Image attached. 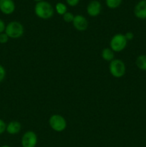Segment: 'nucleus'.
Here are the masks:
<instances>
[{"label": "nucleus", "instance_id": "f257e3e1", "mask_svg": "<svg viewBox=\"0 0 146 147\" xmlns=\"http://www.w3.org/2000/svg\"><path fill=\"white\" fill-rule=\"evenodd\" d=\"M34 13L37 17L42 20H48L54 15V10L50 3L46 1L37 2L34 7Z\"/></svg>", "mask_w": 146, "mask_h": 147}, {"label": "nucleus", "instance_id": "f03ea898", "mask_svg": "<svg viewBox=\"0 0 146 147\" xmlns=\"http://www.w3.org/2000/svg\"><path fill=\"white\" fill-rule=\"evenodd\" d=\"M24 32V26L20 22L13 21L9 23L5 29V33L9 37L12 39H17L23 35Z\"/></svg>", "mask_w": 146, "mask_h": 147}, {"label": "nucleus", "instance_id": "7ed1b4c3", "mask_svg": "<svg viewBox=\"0 0 146 147\" xmlns=\"http://www.w3.org/2000/svg\"><path fill=\"white\" fill-rule=\"evenodd\" d=\"M110 73L113 77L120 78L125 74L126 66L124 62L120 59H114L110 63L109 65Z\"/></svg>", "mask_w": 146, "mask_h": 147}, {"label": "nucleus", "instance_id": "20e7f679", "mask_svg": "<svg viewBox=\"0 0 146 147\" xmlns=\"http://www.w3.org/2000/svg\"><path fill=\"white\" fill-rule=\"evenodd\" d=\"M127 44V40H126L124 34L119 33L116 34L112 37L110 42V49L113 52L115 53H120L125 50Z\"/></svg>", "mask_w": 146, "mask_h": 147}, {"label": "nucleus", "instance_id": "39448f33", "mask_svg": "<svg viewBox=\"0 0 146 147\" xmlns=\"http://www.w3.org/2000/svg\"><path fill=\"white\" fill-rule=\"evenodd\" d=\"M49 124L52 130L62 132L67 128V121L63 116L60 114H54L49 119Z\"/></svg>", "mask_w": 146, "mask_h": 147}, {"label": "nucleus", "instance_id": "423d86ee", "mask_svg": "<svg viewBox=\"0 0 146 147\" xmlns=\"http://www.w3.org/2000/svg\"><path fill=\"white\" fill-rule=\"evenodd\" d=\"M22 147H35L37 143V136L32 131L25 132L21 137Z\"/></svg>", "mask_w": 146, "mask_h": 147}, {"label": "nucleus", "instance_id": "0eeeda50", "mask_svg": "<svg viewBox=\"0 0 146 147\" xmlns=\"http://www.w3.org/2000/svg\"><path fill=\"white\" fill-rule=\"evenodd\" d=\"M102 10V4L97 0H92L88 4L87 7V12L89 16L92 17H97Z\"/></svg>", "mask_w": 146, "mask_h": 147}, {"label": "nucleus", "instance_id": "6e6552de", "mask_svg": "<svg viewBox=\"0 0 146 147\" xmlns=\"http://www.w3.org/2000/svg\"><path fill=\"white\" fill-rule=\"evenodd\" d=\"M72 24L74 28L80 32L84 31L88 27V21L84 16L81 14H77L74 16Z\"/></svg>", "mask_w": 146, "mask_h": 147}, {"label": "nucleus", "instance_id": "1a4fd4ad", "mask_svg": "<svg viewBox=\"0 0 146 147\" xmlns=\"http://www.w3.org/2000/svg\"><path fill=\"white\" fill-rule=\"evenodd\" d=\"M134 14L140 20H146V0H140L135 6Z\"/></svg>", "mask_w": 146, "mask_h": 147}, {"label": "nucleus", "instance_id": "9d476101", "mask_svg": "<svg viewBox=\"0 0 146 147\" xmlns=\"http://www.w3.org/2000/svg\"><path fill=\"white\" fill-rule=\"evenodd\" d=\"M0 10L4 14H11L15 10V4L13 0H0Z\"/></svg>", "mask_w": 146, "mask_h": 147}, {"label": "nucleus", "instance_id": "9b49d317", "mask_svg": "<svg viewBox=\"0 0 146 147\" xmlns=\"http://www.w3.org/2000/svg\"><path fill=\"white\" fill-rule=\"evenodd\" d=\"M21 129V124L19 121H11L10 123H8V125H7V129L6 131H7V133H9V134H17L19 133Z\"/></svg>", "mask_w": 146, "mask_h": 147}, {"label": "nucleus", "instance_id": "f8f14e48", "mask_svg": "<svg viewBox=\"0 0 146 147\" xmlns=\"http://www.w3.org/2000/svg\"><path fill=\"white\" fill-rule=\"evenodd\" d=\"M102 58L104 60L107 62H111L112 60H114L115 54L114 52L110 48H104L103 49L101 53Z\"/></svg>", "mask_w": 146, "mask_h": 147}, {"label": "nucleus", "instance_id": "ddd939ff", "mask_svg": "<svg viewBox=\"0 0 146 147\" xmlns=\"http://www.w3.org/2000/svg\"><path fill=\"white\" fill-rule=\"evenodd\" d=\"M135 65L140 70L146 71V55H140L136 58Z\"/></svg>", "mask_w": 146, "mask_h": 147}, {"label": "nucleus", "instance_id": "4468645a", "mask_svg": "<svg viewBox=\"0 0 146 147\" xmlns=\"http://www.w3.org/2000/svg\"><path fill=\"white\" fill-rule=\"evenodd\" d=\"M55 9L59 15L63 16L67 11V6H66V4H64V3L58 2L56 4Z\"/></svg>", "mask_w": 146, "mask_h": 147}, {"label": "nucleus", "instance_id": "2eb2a0df", "mask_svg": "<svg viewBox=\"0 0 146 147\" xmlns=\"http://www.w3.org/2000/svg\"><path fill=\"white\" fill-rule=\"evenodd\" d=\"M122 1L123 0H105V4L108 8L114 9L120 7Z\"/></svg>", "mask_w": 146, "mask_h": 147}, {"label": "nucleus", "instance_id": "dca6fc26", "mask_svg": "<svg viewBox=\"0 0 146 147\" xmlns=\"http://www.w3.org/2000/svg\"><path fill=\"white\" fill-rule=\"evenodd\" d=\"M62 17H63V20H64V21L67 23L72 22L74 18V14H73L72 13L70 12V11H67V12H66Z\"/></svg>", "mask_w": 146, "mask_h": 147}, {"label": "nucleus", "instance_id": "f3484780", "mask_svg": "<svg viewBox=\"0 0 146 147\" xmlns=\"http://www.w3.org/2000/svg\"><path fill=\"white\" fill-rule=\"evenodd\" d=\"M9 38V37H8V35H7L6 33H1V34H0V43H1V44L7 43V42H8Z\"/></svg>", "mask_w": 146, "mask_h": 147}, {"label": "nucleus", "instance_id": "a211bd4d", "mask_svg": "<svg viewBox=\"0 0 146 147\" xmlns=\"http://www.w3.org/2000/svg\"><path fill=\"white\" fill-rule=\"evenodd\" d=\"M6 76V70L4 69V67L3 66H1L0 65V83L1 81L4 80V79L5 78Z\"/></svg>", "mask_w": 146, "mask_h": 147}, {"label": "nucleus", "instance_id": "6ab92c4d", "mask_svg": "<svg viewBox=\"0 0 146 147\" xmlns=\"http://www.w3.org/2000/svg\"><path fill=\"white\" fill-rule=\"evenodd\" d=\"M7 129V125L3 120L0 119V134L4 133Z\"/></svg>", "mask_w": 146, "mask_h": 147}, {"label": "nucleus", "instance_id": "aec40b11", "mask_svg": "<svg viewBox=\"0 0 146 147\" xmlns=\"http://www.w3.org/2000/svg\"><path fill=\"white\" fill-rule=\"evenodd\" d=\"M66 2L70 7H76L80 2V0H66Z\"/></svg>", "mask_w": 146, "mask_h": 147}, {"label": "nucleus", "instance_id": "412c9836", "mask_svg": "<svg viewBox=\"0 0 146 147\" xmlns=\"http://www.w3.org/2000/svg\"><path fill=\"white\" fill-rule=\"evenodd\" d=\"M126 40L127 41H130V40H133V38H134V34H133L132 32H127L125 34H124Z\"/></svg>", "mask_w": 146, "mask_h": 147}, {"label": "nucleus", "instance_id": "4be33fe9", "mask_svg": "<svg viewBox=\"0 0 146 147\" xmlns=\"http://www.w3.org/2000/svg\"><path fill=\"white\" fill-rule=\"evenodd\" d=\"M5 29H6L5 23H4V22L2 20L0 19V34L4 32V31H5Z\"/></svg>", "mask_w": 146, "mask_h": 147}, {"label": "nucleus", "instance_id": "5701e85b", "mask_svg": "<svg viewBox=\"0 0 146 147\" xmlns=\"http://www.w3.org/2000/svg\"><path fill=\"white\" fill-rule=\"evenodd\" d=\"M34 1H36V2H40V1H44V0H34Z\"/></svg>", "mask_w": 146, "mask_h": 147}, {"label": "nucleus", "instance_id": "b1692460", "mask_svg": "<svg viewBox=\"0 0 146 147\" xmlns=\"http://www.w3.org/2000/svg\"><path fill=\"white\" fill-rule=\"evenodd\" d=\"M1 147H10V146H7V145H4V146H1Z\"/></svg>", "mask_w": 146, "mask_h": 147}]
</instances>
